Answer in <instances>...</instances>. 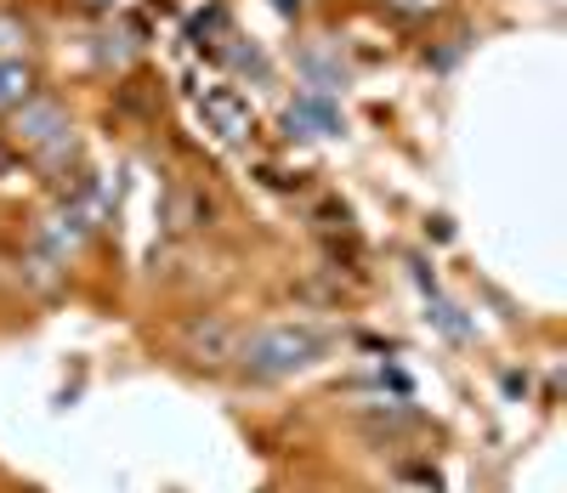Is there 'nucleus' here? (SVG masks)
I'll list each match as a JSON object with an SVG mask.
<instances>
[{
    "label": "nucleus",
    "mask_w": 567,
    "mask_h": 493,
    "mask_svg": "<svg viewBox=\"0 0 567 493\" xmlns=\"http://www.w3.org/2000/svg\"><path fill=\"white\" fill-rule=\"evenodd\" d=\"M329 352V335L312 323H267L256 335H239V369L256 380H284V374H301Z\"/></svg>",
    "instance_id": "f257e3e1"
},
{
    "label": "nucleus",
    "mask_w": 567,
    "mask_h": 493,
    "mask_svg": "<svg viewBox=\"0 0 567 493\" xmlns=\"http://www.w3.org/2000/svg\"><path fill=\"white\" fill-rule=\"evenodd\" d=\"M12 142L29 147V154H40L45 165H63L74 154V125L58 103H45V96H29V103L18 109L12 120Z\"/></svg>",
    "instance_id": "f03ea898"
},
{
    "label": "nucleus",
    "mask_w": 567,
    "mask_h": 493,
    "mask_svg": "<svg viewBox=\"0 0 567 493\" xmlns=\"http://www.w3.org/2000/svg\"><path fill=\"white\" fill-rule=\"evenodd\" d=\"M194 109H199L205 131H216L233 147L256 136V109H250V96L239 85H205V91H194Z\"/></svg>",
    "instance_id": "7ed1b4c3"
},
{
    "label": "nucleus",
    "mask_w": 567,
    "mask_h": 493,
    "mask_svg": "<svg viewBox=\"0 0 567 493\" xmlns=\"http://www.w3.org/2000/svg\"><path fill=\"white\" fill-rule=\"evenodd\" d=\"M85 238H91V216L80 205H69V199L34 222V244H40V256H52V261H69Z\"/></svg>",
    "instance_id": "20e7f679"
},
{
    "label": "nucleus",
    "mask_w": 567,
    "mask_h": 493,
    "mask_svg": "<svg viewBox=\"0 0 567 493\" xmlns=\"http://www.w3.org/2000/svg\"><path fill=\"white\" fill-rule=\"evenodd\" d=\"M182 352L194 363H227L239 352V329H233L221 312H205V318H187L182 323Z\"/></svg>",
    "instance_id": "39448f33"
},
{
    "label": "nucleus",
    "mask_w": 567,
    "mask_h": 493,
    "mask_svg": "<svg viewBox=\"0 0 567 493\" xmlns=\"http://www.w3.org/2000/svg\"><path fill=\"white\" fill-rule=\"evenodd\" d=\"M210 199L199 187H187V182H176L171 193H165V205H159V227L171 233V238H187V233H205L210 227Z\"/></svg>",
    "instance_id": "423d86ee"
},
{
    "label": "nucleus",
    "mask_w": 567,
    "mask_h": 493,
    "mask_svg": "<svg viewBox=\"0 0 567 493\" xmlns=\"http://www.w3.org/2000/svg\"><path fill=\"white\" fill-rule=\"evenodd\" d=\"M284 125H290V136H336L341 131V109H336V96H329L323 85H312V91H301L290 103Z\"/></svg>",
    "instance_id": "0eeeda50"
},
{
    "label": "nucleus",
    "mask_w": 567,
    "mask_h": 493,
    "mask_svg": "<svg viewBox=\"0 0 567 493\" xmlns=\"http://www.w3.org/2000/svg\"><path fill=\"white\" fill-rule=\"evenodd\" d=\"M34 96V69L23 58H0V109H23Z\"/></svg>",
    "instance_id": "6e6552de"
},
{
    "label": "nucleus",
    "mask_w": 567,
    "mask_h": 493,
    "mask_svg": "<svg viewBox=\"0 0 567 493\" xmlns=\"http://www.w3.org/2000/svg\"><path fill=\"white\" fill-rule=\"evenodd\" d=\"M23 45H29V23L12 18V12H0V58H18Z\"/></svg>",
    "instance_id": "1a4fd4ad"
},
{
    "label": "nucleus",
    "mask_w": 567,
    "mask_h": 493,
    "mask_svg": "<svg viewBox=\"0 0 567 493\" xmlns=\"http://www.w3.org/2000/svg\"><path fill=\"white\" fill-rule=\"evenodd\" d=\"M12 176H18V160L7 154V147H0V182H12Z\"/></svg>",
    "instance_id": "9d476101"
}]
</instances>
